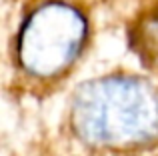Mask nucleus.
Instances as JSON below:
<instances>
[{"instance_id":"nucleus-1","label":"nucleus","mask_w":158,"mask_h":156,"mask_svg":"<svg viewBox=\"0 0 158 156\" xmlns=\"http://www.w3.org/2000/svg\"><path fill=\"white\" fill-rule=\"evenodd\" d=\"M70 122L96 148L130 150L158 138V92L136 76H104L76 90Z\"/></svg>"},{"instance_id":"nucleus-2","label":"nucleus","mask_w":158,"mask_h":156,"mask_svg":"<svg viewBox=\"0 0 158 156\" xmlns=\"http://www.w3.org/2000/svg\"><path fill=\"white\" fill-rule=\"evenodd\" d=\"M86 40V20L74 6L46 2L38 6L18 34V62L26 72L52 78L68 70Z\"/></svg>"},{"instance_id":"nucleus-3","label":"nucleus","mask_w":158,"mask_h":156,"mask_svg":"<svg viewBox=\"0 0 158 156\" xmlns=\"http://www.w3.org/2000/svg\"><path fill=\"white\" fill-rule=\"evenodd\" d=\"M130 44L144 66L158 74V6L144 12L134 22Z\"/></svg>"}]
</instances>
